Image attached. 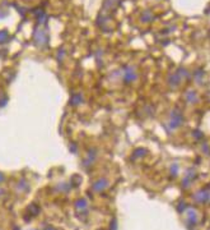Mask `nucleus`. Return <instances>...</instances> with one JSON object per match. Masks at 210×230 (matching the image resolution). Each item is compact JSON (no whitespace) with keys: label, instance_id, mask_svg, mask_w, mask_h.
Listing matches in <instances>:
<instances>
[{"label":"nucleus","instance_id":"1","mask_svg":"<svg viewBox=\"0 0 210 230\" xmlns=\"http://www.w3.org/2000/svg\"><path fill=\"white\" fill-rule=\"evenodd\" d=\"M33 40L38 47H46L48 45V41H50V36L47 33L46 29H42L40 27H36L33 29Z\"/></svg>","mask_w":210,"mask_h":230},{"label":"nucleus","instance_id":"2","mask_svg":"<svg viewBox=\"0 0 210 230\" xmlns=\"http://www.w3.org/2000/svg\"><path fill=\"white\" fill-rule=\"evenodd\" d=\"M183 114L182 111L176 108L172 110L171 113V118H170V123H168V125H170V129H177V128H180L182 123H183Z\"/></svg>","mask_w":210,"mask_h":230},{"label":"nucleus","instance_id":"3","mask_svg":"<svg viewBox=\"0 0 210 230\" xmlns=\"http://www.w3.org/2000/svg\"><path fill=\"white\" fill-rule=\"evenodd\" d=\"M74 207H75V211H77V215L79 216V219L86 217L88 215V202L86 198H79V200L75 201L74 203Z\"/></svg>","mask_w":210,"mask_h":230},{"label":"nucleus","instance_id":"4","mask_svg":"<svg viewBox=\"0 0 210 230\" xmlns=\"http://www.w3.org/2000/svg\"><path fill=\"white\" fill-rule=\"evenodd\" d=\"M121 77H122V81L125 83H132V82L136 81V78H138V74H136V72L132 67H125Z\"/></svg>","mask_w":210,"mask_h":230},{"label":"nucleus","instance_id":"5","mask_svg":"<svg viewBox=\"0 0 210 230\" xmlns=\"http://www.w3.org/2000/svg\"><path fill=\"white\" fill-rule=\"evenodd\" d=\"M194 200L199 203H208L210 201V189L205 188V189H200L194 194Z\"/></svg>","mask_w":210,"mask_h":230},{"label":"nucleus","instance_id":"6","mask_svg":"<svg viewBox=\"0 0 210 230\" xmlns=\"http://www.w3.org/2000/svg\"><path fill=\"white\" fill-rule=\"evenodd\" d=\"M96 157H97V150L96 148H90V150H88V152H87V155H86V157H84V160H83V166L84 168H89V166L94 162V160H96Z\"/></svg>","mask_w":210,"mask_h":230},{"label":"nucleus","instance_id":"7","mask_svg":"<svg viewBox=\"0 0 210 230\" xmlns=\"http://www.w3.org/2000/svg\"><path fill=\"white\" fill-rule=\"evenodd\" d=\"M33 15L37 18V23L38 24H47V20H48V17L47 14L45 13L44 9H33Z\"/></svg>","mask_w":210,"mask_h":230},{"label":"nucleus","instance_id":"8","mask_svg":"<svg viewBox=\"0 0 210 230\" xmlns=\"http://www.w3.org/2000/svg\"><path fill=\"white\" fill-rule=\"evenodd\" d=\"M107 187H108V180L106 179V178H101V179L96 180L92 184V189L94 192H102V191L106 189Z\"/></svg>","mask_w":210,"mask_h":230},{"label":"nucleus","instance_id":"9","mask_svg":"<svg viewBox=\"0 0 210 230\" xmlns=\"http://www.w3.org/2000/svg\"><path fill=\"white\" fill-rule=\"evenodd\" d=\"M181 79H182V77H181L180 74H178L177 72H174V73H172V74L168 76L167 82H168V85H170L171 87L176 88V87H178V85L181 83Z\"/></svg>","mask_w":210,"mask_h":230},{"label":"nucleus","instance_id":"10","mask_svg":"<svg viewBox=\"0 0 210 230\" xmlns=\"http://www.w3.org/2000/svg\"><path fill=\"white\" fill-rule=\"evenodd\" d=\"M196 223H197V214H196L195 210L190 208V210L187 211V225L190 228H192V226L196 225Z\"/></svg>","mask_w":210,"mask_h":230},{"label":"nucleus","instance_id":"11","mask_svg":"<svg viewBox=\"0 0 210 230\" xmlns=\"http://www.w3.org/2000/svg\"><path fill=\"white\" fill-rule=\"evenodd\" d=\"M83 101H84V99H83L82 93H74V95H71V97H70V105L71 106H79L83 104Z\"/></svg>","mask_w":210,"mask_h":230},{"label":"nucleus","instance_id":"12","mask_svg":"<svg viewBox=\"0 0 210 230\" xmlns=\"http://www.w3.org/2000/svg\"><path fill=\"white\" fill-rule=\"evenodd\" d=\"M17 189H18L19 192H28V191H29V184H28V182L24 179V178H22V179L18 182Z\"/></svg>","mask_w":210,"mask_h":230},{"label":"nucleus","instance_id":"13","mask_svg":"<svg viewBox=\"0 0 210 230\" xmlns=\"http://www.w3.org/2000/svg\"><path fill=\"white\" fill-rule=\"evenodd\" d=\"M186 100L190 102V104H195L197 102V95H196V92L194 90H190V91H187L186 92V95H185Z\"/></svg>","mask_w":210,"mask_h":230},{"label":"nucleus","instance_id":"14","mask_svg":"<svg viewBox=\"0 0 210 230\" xmlns=\"http://www.w3.org/2000/svg\"><path fill=\"white\" fill-rule=\"evenodd\" d=\"M145 153H146V150L145 148H136V150H134V152H132V160L141 157V156H144Z\"/></svg>","mask_w":210,"mask_h":230},{"label":"nucleus","instance_id":"15","mask_svg":"<svg viewBox=\"0 0 210 230\" xmlns=\"http://www.w3.org/2000/svg\"><path fill=\"white\" fill-rule=\"evenodd\" d=\"M9 38H10V36H9L6 29L0 31V44H5L6 41H9Z\"/></svg>","mask_w":210,"mask_h":230},{"label":"nucleus","instance_id":"16","mask_svg":"<svg viewBox=\"0 0 210 230\" xmlns=\"http://www.w3.org/2000/svg\"><path fill=\"white\" fill-rule=\"evenodd\" d=\"M28 211H29V214H31V217H32V216H36V215H38V212H40V207H38L37 205H29Z\"/></svg>","mask_w":210,"mask_h":230},{"label":"nucleus","instance_id":"17","mask_svg":"<svg viewBox=\"0 0 210 230\" xmlns=\"http://www.w3.org/2000/svg\"><path fill=\"white\" fill-rule=\"evenodd\" d=\"M153 19V15L150 12H144L143 15H141V20L143 22H150V20Z\"/></svg>","mask_w":210,"mask_h":230},{"label":"nucleus","instance_id":"18","mask_svg":"<svg viewBox=\"0 0 210 230\" xmlns=\"http://www.w3.org/2000/svg\"><path fill=\"white\" fill-rule=\"evenodd\" d=\"M115 2H116V0H104V3H103V8H104V9H108V10H111V9H112V7L115 5Z\"/></svg>","mask_w":210,"mask_h":230},{"label":"nucleus","instance_id":"19","mask_svg":"<svg viewBox=\"0 0 210 230\" xmlns=\"http://www.w3.org/2000/svg\"><path fill=\"white\" fill-rule=\"evenodd\" d=\"M57 187H59V188H57L59 191H61V192H68V191H70V188H71V184H66V183H62V184H59Z\"/></svg>","mask_w":210,"mask_h":230},{"label":"nucleus","instance_id":"20","mask_svg":"<svg viewBox=\"0 0 210 230\" xmlns=\"http://www.w3.org/2000/svg\"><path fill=\"white\" fill-rule=\"evenodd\" d=\"M80 182H82V179L78 176V175H74L71 178V182H70V184H71V187H77V185H79L80 184Z\"/></svg>","mask_w":210,"mask_h":230},{"label":"nucleus","instance_id":"21","mask_svg":"<svg viewBox=\"0 0 210 230\" xmlns=\"http://www.w3.org/2000/svg\"><path fill=\"white\" fill-rule=\"evenodd\" d=\"M191 179H190V178H188V176H185L183 178V180H182V185H183V188H188V187H190V184H191Z\"/></svg>","mask_w":210,"mask_h":230},{"label":"nucleus","instance_id":"22","mask_svg":"<svg viewBox=\"0 0 210 230\" xmlns=\"http://www.w3.org/2000/svg\"><path fill=\"white\" fill-rule=\"evenodd\" d=\"M186 207H187V205L185 202H180V203L177 205V211L178 212H183L186 210Z\"/></svg>","mask_w":210,"mask_h":230},{"label":"nucleus","instance_id":"23","mask_svg":"<svg viewBox=\"0 0 210 230\" xmlns=\"http://www.w3.org/2000/svg\"><path fill=\"white\" fill-rule=\"evenodd\" d=\"M171 173H172L173 176H176V175L178 174V165H177V164H173V165L171 166Z\"/></svg>","mask_w":210,"mask_h":230},{"label":"nucleus","instance_id":"24","mask_svg":"<svg viewBox=\"0 0 210 230\" xmlns=\"http://www.w3.org/2000/svg\"><path fill=\"white\" fill-rule=\"evenodd\" d=\"M77 151H78V146H77V143H75V142L70 143V152L77 153Z\"/></svg>","mask_w":210,"mask_h":230},{"label":"nucleus","instance_id":"25","mask_svg":"<svg viewBox=\"0 0 210 230\" xmlns=\"http://www.w3.org/2000/svg\"><path fill=\"white\" fill-rule=\"evenodd\" d=\"M192 134L195 135V138H197V139H200V138L203 137V135H204V134H203L200 130H194V132H192Z\"/></svg>","mask_w":210,"mask_h":230},{"label":"nucleus","instance_id":"26","mask_svg":"<svg viewBox=\"0 0 210 230\" xmlns=\"http://www.w3.org/2000/svg\"><path fill=\"white\" fill-rule=\"evenodd\" d=\"M6 102H8V97L4 96L2 100H0V108H4V106L6 105Z\"/></svg>","mask_w":210,"mask_h":230},{"label":"nucleus","instance_id":"27","mask_svg":"<svg viewBox=\"0 0 210 230\" xmlns=\"http://www.w3.org/2000/svg\"><path fill=\"white\" fill-rule=\"evenodd\" d=\"M64 54H65V51L62 50V49H60V50H59V55H57V60H59V61L62 60V58H64Z\"/></svg>","mask_w":210,"mask_h":230},{"label":"nucleus","instance_id":"28","mask_svg":"<svg viewBox=\"0 0 210 230\" xmlns=\"http://www.w3.org/2000/svg\"><path fill=\"white\" fill-rule=\"evenodd\" d=\"M111 230H117V221H116V219H113L112 223H111Z\"/></svg>","mask_w":210,"mask_h":230},{"label":"nucleus","instance_id":"29","mask_svg":"<svg viewBox=\"0 0 210 230\" xmlns=\"http://www.w3.org/2000/svg\"><path fill=\"white\" fill-rule=\"evenodd\" d=\"M4 179H5V178H4V174H3V173H0V183H3Z\"/></svg>","mask_w":210,"mask_h":230},{"label":"nucleus","instance_id":"30","mask_svg":"<svg viewBox=\"0 0 210 230\" xmlns=\"http://www.w3.org/2000/svg\"><path fill=\"white\" fill-rule=\"evenodd\" d=\"M44 230H56V229H55V228H52V226H46Z\"/></svg>","mask_w":210,"mask_h":230},{"label":"nucleus","instance_id":"31","mask_svg":"<svg viewBox=\"0 0 210 230\" xmlns=\"http://www.w3.org/2000/svg\"><path fill=\"white\" fill-rule=\"evenodd\" d=\"M13 230H20V229H19V228H17V226H15V228H14V229H13Z\"/></svg>","mask_w":210,"mask_h":230}]
</instances>
